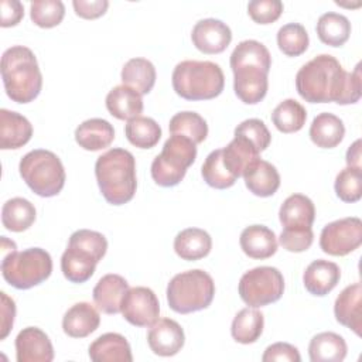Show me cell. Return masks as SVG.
I'll return each instance as SVG.
<instances>
[{
    "label": "cell",
    "instance_id": "6da1fadb",
    "mask_svg": "<svg viewBox=\"0 0 362 362\" xmlns=\"http://www.w3.org/2000/svg\"><path fill=\"white\" fill-rule=\"evenodd\" d=\"M346 72L338 59L328 54L314 57L304 64L296 75L298 95L310 103L339 102Z\"/></svg>",
    "mask_w": 362,
    "mask_h": 362
},
{
    "label": "cell",
    "instance_id": "7a4b0ae2",
    "mask_svg": "<svg viewBox=\"0 0 362 362\" xmlns=\"http://www.w3.org/2000/svg\"><path fill=\"white\" fill-rule=\"evenodd\" d=\"M95 175L103 198L112 205H123L136 194V160L126 148L115 147L99 156Z\"/></svg>",
    "mask_w": 362,
    "mask_h": 362
},
{
    "label": "cell",
    "instance_id": "3957f363",
    "mask_svg": "<svg viewBox=\"0 0 362 362\" xmlns=\"http://www.w3.org/2000/svg\"><path fill=\"white\" fill-rule=\"evenodd\" d=\"M1 78L7 96L17 103L33 102L42 88L37 58L24 45H13L3 52Z\"/></svg>",
    "mask_w": 362,
    "mask_h": 362
},
{
    "label": "cell",
    "instance_id": "277c9868",
    "mask_svg": "<svg viewBox=\"0 0 362 362\" xmlns=\"http://www.w3.org/2000/svg\"><path fill=\"white\" fill-rule=\"evenodd\" d=\"M171 82L178 96L187 100H208L222 93L225 76L215 62L187 59L175 65Z\"/></svg>",
    "mask_w": 362,
    "mask_h": 362
},
{
    "label": "cell",
    "instance_id": "5b68a950",
    "mask_svg": "<svg viewBox=\"0 0 362 362\" xmlns=\"http://www.w3.org/2000/svg\"><path fill=\"white\" fill-rule=\"evenodd\" d=\"M106 250L107 240L102 233L90 229L75 230L61 256V270L65 279L72 283L88 281Z\"/></svg>",
    "mask_w": 362,
    "mask_h": 362
},
{
    "label": "cell",
    "instance_id": "8992f818",
    "mask_svg": "<svg viewBox=\"0 0 362 362\" xmlns=\"http://www.w3.org/2000/svg\"><path fill=\"white\" fill-rule=\"evenodd\" d=\"M214 296L215 283L201 269L181 272L167 286L168 305L178 314H189L209 307Z\"/></svg>",
    "mask_w": 362,
    "mask_h": 362
},
{
    "label": "cell",
    "instance_id": "52a82bcc",
    "mask_svg": "<svg viewBox=\"0 0 362 362\" xmlns=\"http://www.w3.org/2000/svg\"><path fill=\"white\" fill-rule=\"evenodd\" d=\"M18 170L24 182L40 197H55L65 185L64 165L49 150L37 148L27 153L20 160Z\"/></svg>",
    "mask_w": 362,
    "mask_h": 362
},
{
    "label": "cell",
    "instance_id": "ba28073f",
    "mask_svg": "<svg viewBox=\"0 0 362 362\" xmlns=\"http://www.w3.org/2000/svg\"><path fill=\"white\" fill-rule=\"evenodd\" d=\"M52 273V259L45 249L28 247L11 252L1 260L4 280L18 290H28L45 281Z\"/></svg>",
    "mask_w": 362,
    "mask_h": 362
},
{
    "label": "cell",
    "instance_id": "9c48e42d",
    "mask_svg": "<svg viewBox=\"0 0 362 362\" xmlns=\"http://www.w3.org/2000/svg\"><path fill=\"white\" fill-rule=\"evenodd\" d=\"M195 158L197 144L185 136L171 134L151 163V177L160 187L178 185Z\"/></svg>",
    "mask_w": 362,
    "mask_h": 362
},
{
    "label": "cell",
    "instance_id": "30bf717a",
    "mask_svg": "<svg viewBox=\"0 0 362 362\" xmlns=\"http://www.w3.org/2000/svg\"><path fill=\"white\" fill-rule=\"evenodd\" d=\"M238 290L245 304L257 308L280 300L284 291V279L279 269L259 266L240 277Z\"/></svg>",
    "mask_w": 362,
    "mask_h": 362
},
{
    "label": "cell",
    "instance_id": "8fae6325",
    "mask_svg": "<svg viewBox=\"0 0 362 362\" xmlns=\"http://www.w3.org/2000/svg\"><path fill=\"white\" fill-rule=\"evenodd\" d=\"M362 243V222L348 216L325 225L320 235V247L331 256H346Z\"/></svg>",
    "mask_w": 362,
    "mask_h": 362
},
{
    "label": "cell",
    "instance_id": "7c38bea8",
    "mask_svg": "<svg viewBox=\"0 0 362 362\" xmlns=\"http://www.w3.org/2000/svg\"><path fill=\"white\" fill-rule=\"evenodd\" d=\"M120 313L134 327H150L158 320L160 303L151 288L143 286L132 287L122 301Z\"/></svg>",
    "mask_w": 362,
    "mask_h": 362
},
{
    "label": "cell",
    "instance_id": "4fadbf2b",
    "mask_svg": "<svg viewBox=\"0 0 362 362\" xmlns=\"http://www.w3.org/2000/svg\"><path fill=\"white\" fill-rule=\"evenodd\" d=\"M192 44L204 54L223 52L232 41L229 25L216 18H204L195 23L191 33Z\"/></svg>",
    "mask_w": 362,
    "mask_h": 362
},
{
    "label": "cell",
    "instance_id": "5bb4252c",
    "mask_svg": "<svg viewBox=\"0 0 362 362\" xmlns=\"http://www.w3.org/2000/svg\"><path fill=\"white\" fill-rule=\"evenodd\" d=\"M185 342L184 329L171 318H158L147 332V344L158 356H173L181 351Z\"/></svg>",
    "mask_w": 362,
    "mask_h": 362
},
{
    "label": "cell",
    "instance_id": "9a60e30c",
    "mask_svg": "<svg viewBox=\"0 0 362 362\" xmlns=\"http://www.w3.org/2000/svg\"><path fill=\"white\" fill-rule=\"evenodd\" d=\"M17 362H51L54 359V348L48 335L37 328H23L16 337Z\"/></svg>",
    "mask_w": 362,
    "mask_h": 362
},
{
    "label": "cell",
    "instance_id": "2e32d148",
    "mask_svg": "<svg viewBox=\"0 0 362 362\" xmlns=\"http://www.w3.org/2000/svg\"><path fill=\"white\" fill-rule=\"evenodd\" d=\"M232 72L235 93L243 103L256 105L266 96L269 71L259 66H239Z\"/></svg>",
    "mask_w": 362,
    "mask_h": 362
},
{
    "label": "cell",
    "instance_id": "e0dca14e",
    "mask_svg": "<svg viewBox=\"0 0 362 362\" xmlns=\"http://www.w3.org/2000/svg\"><path fill=\"white\" fill-rule=\"evenodd\" d=\"M362 286L361 283H354L346 286L335 300L334 314L335 320L352 329L356 335H361L362 328Z\"/></svg>",
    "mask_w": 362,
    "mask_h": 362
},
{
    "label": "cell",
    "instance_id": "ac0fdd59",
    "mask_svg": "<svg viewBox=\"0 0 362 362\" xmlns=\"http://www.w3.org/2000/svg\"><path fill=\"white\" fill-rule=\"evenodd\" d=\"M341 279V270L337 263L318 259L311 262L304 274H303V283L305 290L313 296H327L329 291L335 288V286L339 283Z\"/></svg>",
    "mask_w": 362,
    "mask_h": 362
},
{
    "label": "cell",
    "instance_id": "d6986e66",
    "mask_svg": "<svg viewBox=\"0 0 362 362\" xmlns=\"http://www.w3.org/2000/svg\"><path fill=\"white\" fill-rule=\"evenodd\" d=\"M129 288L124 277L113 273L105 274L93 287L95 305L105 314H117Z\"/></svg>",
    "mask_w": 362,
    "mask_h": 362
},
{
    "label": "cell",
    "instance_id": "ffe728a7",
    "mask_svg": "<svg viewBox=\"0 0 362 362\" xmlns=\"http://www.w3.org/2000/svg\"><path fill=\"white\" fill-rule=\"evenodd\" d=\"M242 175L247 189L257 197H272L280 187V174L277 168L262 158L252 161Z\"/></svg>",
    "mask_w": 362,
    "mask_h": 362
},
{
    "label": "cell",
    "instance_id": "44dd1931",
    "mask_svg": "<svg viewBox=\"0 0 362 362\" xmlns=\"http://www.w3.org/2000/svg\"><path fill=\"white\" fill-rule=\"evenodd\" d=\"M100 324L98 310L86 301L74 304L62 318V329L71 338H85L95 332Z\"/></svg>",
    "mask_w": 362,
    "mask_h": 362
},
{
    "label": "cell",
    "instance_id": "7402d4cb",
    "mask_svg": "<svg viewBox=\"0 0 362 362\" xmlns=\"http://www.w3.org/2000/svg\"><path fill=\"white\" fill-rule=\"evenodd\" d=\"M33 126L23 115L1 109L0 110V148H20L30 141Z\"/></svg>",
    "mask_w": 362,
    "mask_h": 362
},
{
    "label": "cell",
    "instance_id": "603a6c76",
    "mask_svg": "<svg viewBox=\"0 0 362 362\" xmlns=\"http://www.w3.org/2000/svg\"><path fill=\"white\" fill-rule=\"evenodd\" d=\"M93 362H132V348L127 339L117 332H106L98 337L88 349Z\"/></svg>",
    "mask_w": 362,
    "mask_h": 362
},
{
    "label": "cell",
    "instance_id": "cb8c5ba5",
    "mask_svg": "<svg viewBox=\"0 0 362 362\" xmlns=\"http://www.w3.org/2000/svg\"><path fill=\"white\" fill-rule=\"evenodd\" d=\"M243 253L252 259H269L277 252V238L264 225H250L245 228L239 238Z\"/></svg>",
    "mask_w": 362,
    "mask_h": 362
},
{
    "label": "cell",
    "instance_id": "d4e9b609",
    "mask_svg": "<svg viewBox=\"0 0 362 362\" xmlns=\"http://www.w3.org/2000/svg\"><path fill=\"white\" fill-rule=\"evenodd\" d=\"M115 139L113 126L99 117L88 119L82 122L75 130V141L88 151H98L112 144Z\"/></svg>",
    "mask_w": 362,
    "mask_h": 362
},
{
    "label": "cell",
    "instance_id": "484cf974",
    "mask_svg": "<svg viewBox=\"0 0 362 362\" xmlns=\"http://www.w3.org/2000/svg\"><path fill=\"white\" fill-rule=\"evenodd\" d=\"M279 219L284 228H311L315 219L314 204L303 194H293L281 204Z\"/></svg>",
    "mask_w": 362,
    "mask_h": 362
},
{
    "label": "cell",
    "instance_id": "4316f807",
    "mask_svg": "<svg viewBox=\"0 0 362 362\" xmlns=\"http://www.w3.org/2000/svg\"><path fill=\"white\" fill-rule=\"evenodd\" d=\"M106 107L112 116L119 120H132L143 112V99L134 89L119 85L109 90L106 96Z\"/></svg>",
    "mask_w": 362,
    "mask_h": 362
},
{
    "label": "cell",
    "instance_id": "83f0119b",
    "mask_svg": "<svg viewBox=\"0 0 362 362\" xmlns=\"http://www.w3.org/2000/svg\"><path fill=\"white\" fill-rule=\"evenodd\" d=\"M212 239L209 233L199 228H187L177 233L174 239V250L182 260L194 262L209 255Z\"/></svg>",
    "mask_w": 362,
    "mask_h": 362
},
{
    "label": "cell",
    "instance_id": "f1b7e54d",
    "mask_svg": "<svg viewBox=\"0 0 362 362\" xmlns=\"http://www.w3.org/2000/svg\"><path fill=\"white\" fill-rule=\"evenodd\" d=\"M345 136V126L342 120L328 112L320 113L314 117L310 126L311 141L321 148L337 147Z\"/></svg>",
    "mask_w": 362,
    "mask_h": 362
},
{
    "label": "cell",
    "instance_id": "f546056e",
    "mask_svg": "<svg viewBox=\"0 0 362 362\" xmlns=\"http://www.w3.org/2000/svg\"><path fill=\"white\" fill-rule=\"evenodd\" d=\"M348 346L345 339L335 332H320L308 344V355L313 362H341L345 359Z\"/></svg>",
    "mask_w": 362,
    "mask_h": 362
},
{
    "label": "cell",
    "instance_id": "4dcf8cb0",
    "mask_svg": "<svg viewBox=\"0 0 362 362\" xmlns=\"http://www.w3.org/2000/svg\"><path fill=\"white\" fill-rule=\"evenodd\" d=\"M120 78L123 85L134 89L140 95H146L156 83V68L146 58H132L123 65Z\"/></svg>",
    "mask_w": 362,
    "mask_h": 362
},
{
    "label": "cell",
    "instance_id": "1f68e13d",
    "mask_svg": "<svg viewBox=\"0 0 362 362\" xmlns=\"http://www.w3.org/2000/svg\"><path fill=\"white\" fill-rule=\"evenodd\" d=\"M264 327V317L263 314L256 310L255 307H247L240 310L230 325L232 338L239 344H253L256 342Z\"/></svg>",
    "mask_w": 362,
    "mask_h": 362
},
{
    "label": "cell",
    "instance_id": "d6a6232c",
    "mask_svg": "<svg viewBox=\"0 0 362 362\" xmlns=\"http://www.w3.org/2000/svg\"><path fill=\"white\" fill-rule=\"evenodd\" d=\"M222 157L229 173L235 178H239L242 177L245 168L252 161L259 158V151L245 137L235 136L233 140L222 148Z\"/></svg>",
    "mask_w": 362,
    "mask_h": 362
},
{
    "label": "cell",
    "instance_id": "836d02e7",
    "mask_svg": "<svg viewBox=\"0 0 362 362\" xmlns=\"http://www.w3.org/2000/svg\"><path fill=\"white\" fill-rule=\"evenodd\" d=\"M35 221L34 205L21 197L11 198L3 204L1 223L7 230L23 232L27 230Z\"/></svg>",
    "mask_w": 362,
    "mask_h": 362
},
{
    "label": "cell",
    "instance_id": "e575fe53",
    "mask_svg": "<svg viewBox=\"0 0 362 362\" xmlns=\"http://www.w3.org/2000/svg\"><path fill=\"white\" fill-rule=\"evenodd\" d=\"M317 35L327 45L341 47L351 35V23L344 14L324 13L317 21Z\"/></svg>",
    "mask_w": 362,
    "mask_h": 362
},
{
    "label": "cell",
    "instance_id": "d590c367",
    "mask_svg": "<svg viewBox=\"0 0 362 362\" xmlns=\"http://www.w3.org/2000/svg\"><path fill=\"white\" fill-rule=\"evenodd\" d=\"M230 68L239 66H259L270 71L272 57L269 49L256 40L240 41L230 54Z\"/></svg>",
    "mask_w": 362,
    "mask_h": 362
},
{
    "label": "cell",
    "instance_id": "8d00e7d4",
    "mask_svg": "<svg viewBox=\"0 0 362 362\" xmlns=\"http://www.w3.org/2000/svg\"><path fill=\"white\" fill-rule=\"evenodd\" d=\"M307 110L296 99H284L272 112V122L281 133H294L303 129Z\"/></svg>",
    "mask_w": 362,
    "mask_h": 362
},
{
    "label": "cell",
    "instance_id": "74e56055",
    "mask_svg": "<svg viewBox=\"0 0 362 362\" xmlns=\"http://www.w3.org/2000/svg\"><path fill=\"white\" fill-rule=\"evenodd\" d=\"M124 134L133 146L139 148H151L161 139V127L154 119L139 116L127 122Z\"/></svg>",
    "mask_w": 362,
    "mask_h": 362
},
{
    "label": "cell",
    "instance_id": "f35d334b",
    "mask_svg": "<svg viewBox=\"0 0 362 362\" xmlns=\"http://www.w3.org/2000/svg\"><path fill=\"white\" fill-rule=\"evenodd\" d=\"M171 134H181L191 139L195 144L202 143L208 136V124L197 112H180L170 119L168 124Z\"/></svg>",
    "mask_w": 362,
    "mask_h": 362
},
{
    "label": "cell",
    "instance_id": "ab89813d",
    "mask_svg": "<svg viewBox=\"0 0 362 362\" xmlns=\"http://www.w3.org/2000/svg\"><path fill=\"white\" fill-rule=\"evenodd\" d=\"M201 174L204 181L216 189H226L232 187L238 180L226 168L222 157V148L214 150L206 156L201 168Z\"/></svg>",
    "mask_w": 362,
    "mask_h": 362
},
{
    "label": "cell",
    "instance_id": "60d3db41",
    "mask_svg": "<svg viewBox=\"0 0 362 362\" xmlns=\"http://www.w3.org/2000/svg\"><path fill=\"white\" fill-rule=\"evenodd\" d=\"M310 38L304 25L298 23L284 24L277 31V45L287 57H298L308 48Z\"/></svg>",
    "mask_w": 362,
    "mask_h": 362
},
{
    "label": "cell",
    "instance_id": "b9f144b4",
    "mask_svg": "<svg viewBox=\"0 0 362 362\" xmlns=\"http://www.w3.org/2000/svg\"><path fill=\"white\" fill-rule=\"evenodd\" d=\"M65 16V6L61 0H35L30 3L31 21L41 28L58 25Z\"/></svg>",
    "mask_w": 362,
    "mask_h": 362
},
{
    "label": "cell",
    "instance_id": "7bdbcfd3",
    "mask_svg": "<svg viewBox=\"0 0 362 362\" xmlns=\"http://www.w3.org/2000/svg\"><path fill=\"white\" fill-rule=\"evenodd\" d=\"M337 197L344 202H356L362 197V171L361 167H345L335 178Z\"/></svg>",
    "mask_w": 362,
    "mask_h": 362
},
{
    "label": "cell",
    "instance_id": "ee69618b",
    "mask_svg": "<svg viewBox=\"0 0 362 362\" xmlns=\"http://www.w3.org/2000/svg\"><path fill=\"white\" fill-rule=\"evenodd\" d=\"M235 136H242L249 140L259 153L266 150L272 141V134L266 127L264 122L260 119L243 120L240 124L236 126Z\"/></svg>",
    "mask_w": 362,
    "mask_h": 362
},
{
    "label": "cell",
    "instance_id": "f6af8a7d",
    "mask_svg": "<svg viewBox=\"0 0 362 362\" xmlns=\"http://www.w3.org/2000/svg\"><path fill=\"white\" fill-rule=\"evenodd\" d=\"M314 240L311 228H283L279 242L283 249L294 253L307 250Z\"/></svg>",
    "mask_w": 362,
    "mask_h": 362
},
{
    "label": "cell",
    "instance_id": "bcb514c9",
    "mask_svg": "<svg viewBox=\"0 0 362 362\" xmlns=\"http://www.w3.org/2000/svg\"><path fill=\"white\" fill-rule=\"evenodd\" d=\"M283 8L280 0H252L247 4V13L257 24L274 23L281 16Z\"/></svg>",
    "mask_w": 362,
    "mask_h": 362
},
{
    "label": "cell",
    "instance_id": "7dc6e473",
    "mask_svg": "<svg viewBox=\"0 0 362 362\" xmlns=\"http://www.w3.org/2000/svg\"><path fill=\"white\" fill-rule=\"evenodd\" d=\"M263 362H300L301 356L298 349L287 342H276L266 348L263 356Z\"/></svg>",
    "mask_w": 362,
    "mask_h": 362
},
{
    "label": "cell",
    "instance_id": "c3c4849f",
    "mask_svg": "<svg viewBox=\"0 0 362 362\" xmlns=\"http://www.w3.org/2000/svg\"><path fill=\"white\" fill-rule=\"evenodd\" d=\"M362 83H361V64L355 66L352 72H346V79L344 85L342 95L339 98L338 105H351L356 103L362 95Z\"/></svg>",
    "mask_w": 362,
    "mask_h": 362
},
{
    "label": "cell",
    "instance_id": "681fc988",
    "mask_svg": "<svg viewBox=\"0 0 362 362\" xmlns=\"http://www.w3.org/2000/svg\"><path fill=\"white\" fill-rule=\"evenodd\" d=\"M72 6L76 16L86 20H93L106 13L109 7V1L107 0H74Z\"/></svg>",
    "mask_w": 362,
    "mask_h": 362
},
{
    "label": "cell",
    "instance_id": "f907efd6",
    "mask_svg": "<svg viewBox=\"0 0 362 362\" xmlns=\"http://www.w3.org/2000/svg\"><path fill=\"white\" fill-rule=\"evenodd\" d=\"M0 11H1L0 25L4 28L17 25L24 17V7H23V3L18 0H1Z\"/></svg>",
    "mask_w": 362,
    "mask_h": 362
},
{
    "label": "cell",
    "instance_id": "816d5d0a",
    "mask_svg": "<svg viewBox=\"0 0 362 362\" xmlns=\"http://www.w3.org/2000/svg\"><path fill=\"white\" fill-rule=\"evenodd\" d=\"M1 297V320H0V339H6V337L10 334L14 317H16V303L13 298H10L4 291L0 293Z\"/></svg>",
    "mask_w": 362,
    "mask_h": 362
},
{
    "label": "cell",
    "instance_id": "f5cc1de1",
    "mask_svg": "<svg viewBox=\"0 0 362 362\" xmlns=\"http://www.w3.org/2000/svg\"><path fill=\"white\" fill-rule=\"evenodd\" d=\"M346 164L349 167H361V140H355L346 150Z\"/></svg>",
    "mask_w": 362,
    "mask_h": 362
}]
</instances>
